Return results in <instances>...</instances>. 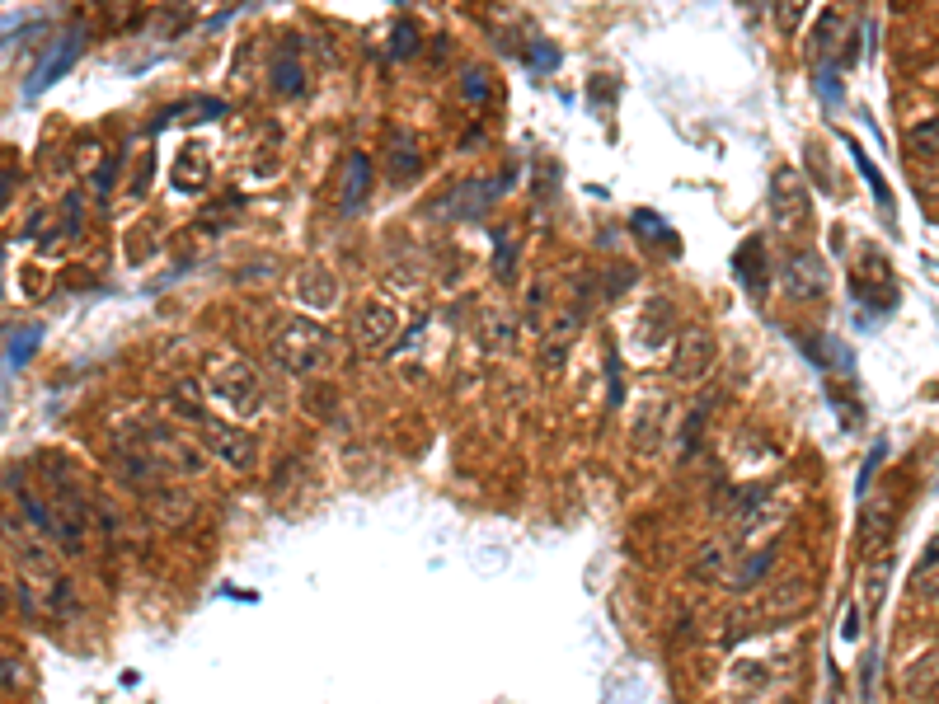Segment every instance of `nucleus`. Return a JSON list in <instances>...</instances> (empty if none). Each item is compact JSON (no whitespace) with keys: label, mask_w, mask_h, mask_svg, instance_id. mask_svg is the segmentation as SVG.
<instances>
[{"label":"nucleus","mask_w":939,"mask_h":704,"mask_svg":"<svg viewBox=\"0 0 939 704\" xmlns=\"http://www.w3.org/2000/svg\"><path fill=\"white\" fill-rule=\"evenodd\" d=\"M855 634H860V611H850L846 620H841V639L850 643V639H855Z\"/></svg>","instance_id":"nucleus-39"},{"label":"nucleus","mask_w":939,"mask_h":704,"mask_svg":"<svg viewBox=\"0 0 939 704\" xmlns=\"http://www.w3.org/2000/svg\"><path fill=\"white\" fill-rule=\"evenodd\" d=\"M15 188H19V165H15V160H0V212L10 207Z\"/></svg>","instance_id":"nucleus-30"},{"label":"nucleus","mask_w":939,"mask_h":704,"mask_svg":"<svg viewBox=\"0 0 939 704\" xmlns=\"http://www.w3.org/2000/svg\"><path fill=\"white\" fill-rule=\"evenodd\" d=\"M799 15H803L799 5H789V10H780V24H785V29H794V24H799Z\"/></svg>","instance_id":"nucleus-40"},{"label":"nucleus","mask_w":939,"mask_h":704,"mask_svg":"<svg viewBox=\"0 0 939 704\" xmlns=\"http://www.w3.org/2000/svg\"><path fill=\"white\" fill-rule=\"evenodd\" d=\"M273 90L287 94V99H296V94H306V66H301V47H296V38L287 47H282L278 66H273Z\"/></svg>","instance_id":"nucleus-16"},{"label":"nucleus","mask_w":939,"mask_h":704,"mask_svg":"<svg viewBox=\"0 0 939 704\" xmlns=\"http://www.w3.org/2000/svg\"><path fill=\"white\" fill-rule=\"evenodd\" d=\"M803 606H808V582H803V578L780 582V587H775V592H766V601L756 606L752 629H761V625H785V620H794Z\"/></svg>","instance_id":"nucleus-8"},{"label":"nucleus","mask_w":939,"mask_h":704,"mask_svg":"<svg viewBox=\"0 0 939 704\" xmlns=\"http://www.w3.org/2000/svg\"><path fill=\"white\" fill-rule=\"evenodd\" d=\"M395 329H400V310L385 306V301H367V306L357 310V324L353 334L362 348H385L390 338H395Z\"/></svg>","instance_id":"nucleus-9"},{"label":"nucleus","mask_w":939,"mask_h":704,"mask_svg":"<svg viewBox=\"0 0 939 704\" xmlns=\"http://www.w3.org/2000/svg\"><path fill=\"white\" fill-rule=\"evenodd\" d=\"M43 606H47V611H52V615H57L62 625H66V620H80V611H85V606H80V592H76V582L66 578V573H62V578H52V582H47V597H43Z\"/></svg>","instance_id":"nucleus-18"},{"label":"nucleus","mask_w":939,"mask_h":704,"mask_svg":"<svg viewBox=\"0 0 939 704\" xmlns=\"http://www.w3.org/2000/svg\"><path fill=\"white\" fill-rule=\"evenodd\" d=\"M367 188H371V160L362 151H353L348 155V174H343V198H339L343 216H353L367 202Z\"/></svg>","instance_id":"nucleus-15"},{"label":"nucleus","mask_w":939,"mask_h":704,"mask_svg":"<svg viewBox=\"0 0 939 704\" xmlns=\"http://www.w3.org/2000/svg\"><path fill=\"white\" fill-rule=\"evenodd\" d=\"M836 29H846V15H841V10H827V15L817 19V29H813V52H817V57H827V52H832V33Z\"/></svg>","instance_id":"nucleus-24"},{"label":"nucleus","mask_w":939,"mask_h":704,"mask_svg":"<svg viewBox=\"0 0 939 704\" xmlns=\"http://www.w3.org/2000/svg\"><path fill=\"white\" fill-rule=\"evenodd\" d=\"M700 432H705V414L695 409V414H686V432H681V460L695 456V446H700Z\"/></svg>","instance_id":"nucleus-29"},{"label":"nucleus","mask_w":939,"mask_h":704,"mask_svg":"<svg viewBox=\"0 0 939 704\" xmlns=\"http://www.w3.org/2000/svg\"><path fill=\"white\" fill-rule=\"evenodd\" d=\"M911 592L925 601H939V536L925 545L921 564H916V573H911Z\"/></svg>","instance_id":"nucleus-19"},{"label":"nucleus","mask_w":939,"mask_h":704,"mask_svg":"<svg viewBox=\"0 0 939 704\" xmlns=\"http://www.w3.org/2000/svg\"><path fill=\"white\" fill-rule=\"evenodd\" d=\"M489 343H493V348L512 343V320H503V315H489Z\"/></svg>","instance_id":"nucleus-34"},{"label":"nucleus","mask_w":939,"mask_h":704,"mask_svg":"<svg viewBox=\"0 0 939 704\" xmlns=\"http://www.w3.org/2000/svg\"><path fill=\"white\" fill-rule=\"evenodd\" d=\"M141 498H146V512H151V517L160 521V526H170V531H174V526H184V521L193 517V507H198V503H193V493H184V489H165V484H155V489H146Z\"/></svg>","instance_id":"nucleus-10"},{"label":"nucleus","mask_w":939,"mask_h":704,"mask_svg":"<svg viewBox=\"0 0 939 704\" xmlns=\"http://www.w3.org/2000/svg\"><path fill=\"white\" fill-rule=\"evenodd\" d=\"M808 193L799 188V174L794 169H780L775 174V188H770V221L785 230V235H799L808 226Z\"/></svg>","instance_id":"nucleus-6"},{"label":"nucleus","mask_w":939,"mask_h":704,"mask_svg":"<svg viewBox=\"0 0 939 704\" xmlns=\"http://www.w3.org/2000/svg\"><path fill=\"white\" fill-rule=\"evenodd\" d=\"M80 52H85V29H66L57 43L47 47V57L38 66H33L29 85H24V99H38V94L47 90V85H57V80L71 71V66L80 62Z\"/></svg>","instance_id":"nucleus-5"},{"label":"nucleus","mask_w":939,"mask_h":704,"mask_svg":"<svg viewBox=\"0 0 939 704\" xmlns=\"http://www.w3.org/2000/svg\"><path fill=\"white\" fill-rule=\"evenodd\" d=\"M775 559H780V545H761L756 554H747V559H742L738 573H728V587H733V592H752V587H761V582L770 578Z\"/></svg>","instance_id":"nucleus-13"},{"label":"nucleus","mask_w":939,"mask_h":704,"mask_svg":"<svg viewBox=\"0 0 939 704\" xmlns=\"http://www.w3.org/2000/svg\"><path fill=\"white\" fill-rule=\"evenodd\" d=\"M573 334H578V315H573V310H564V315L555 320V329H550V338H545V343H550V348H545V362H550V367H559V362H564V352H569Z\"/></svg>","instance_id":"nucleus-21"},{"label":"nucleus","mask_w":939,"mask_h":704,"mask_svg":"<svg viewBox=\"0 0 939 704\" xmlns=\"http://www.w3.org/2000/svg\"><path fill=\"white\" fill-rule=\"evenodd\" d=\"M296 301L310 310L339 306V277L329 273V268H301V277H296Z\"/></svg>","instance_id":"nucleus-11"},{"label":"nucleus","mask_w":939,"mask_h":704,"mask_svg":"<svg viewBox=\"0 0 939 704\" xmlns=\"http://www.w3.org/2000/svg\"><path fill=\"white\" fill-rule=\"evenodd\" d=\"M888 456V446L883 442H874V451L864 456V470H860V479H855V489H860V498H869V479H874V470H878V460Z\"/></svg>","instance_id":"nucleus-31"},{"label":"nucleus","mask_w":939,"mask_h":704,"mask_svg":"<svg viewBox=\"0 0 939 704\" xmlns=\"http://www.w3.org/2000/svg\"><path fill=\"white\" fill-rule=\"evenodd\" d=\"M207 395H212L231 418H254L263 409V399H268V381H263V371L254 367V362L226 357V362H216V367L207 371Z\"/></svg>","instance_id":"nucleus-2"},{"label":"nucleus","mask_w":939,"mask_h":704,"mask_svg":"<svg viewBox=\"0 0 939 704\" xmlns=\"http://www.w3.org/2000/svg\"><path fill=\"white\" fill-rule=\"evenodd\" d=\"M151 174H155V155H141V169H137V179H132V193H146V184H151Z\"/></svg>","instance_id":"nucleus-36"},{"label":"nucleus","mask_w":939,"mask_h":704,"mask_svg":"<svg viewBox=\"0 0 939 704\" xmlns=\"http://www.w3.org/2000/svg\"><path fill=\"white\" fill-rule=\"evenodd\" d=\"M893 512H878V507H864V550H878L883 540L893 536Z\"/></svg>","instance_id":"nucleus-23"},{"label":"nucleus","mask_w":939,"mask_h":704,"mask_svg":"<svg viewBox=\"0 0 939 704\" xmlns=\"http://www.w3.org/2000/svg\"><path fill=\"white\" fill-rule=\"evenodd\" d=\"M850 151H855V146H850ZM855 165H860V174H864V179H869V184H874L878 202H883V207H888V184H883V174H878V169L869 165V155H860V151H855Z\"/></svg>","instance_id":"nucleus-32"},{"label":"nucleus","mask_w":939,"mask_h":704,"mask_svg":"<svg viewBox=\"0 0 939 704\" xmlns=\"http://www.w3.org/2000/svg\"><path fill=\"white\" fill-rule=\"evenodd\" d=\"M714 357H719L714 334H709V329H686V334L677 338V348H672V381H681V385L705 381L709 371H714Z\"/></svg>","instance_id":"nucleus-4"},{"label":"nucleus","mask_w":939,"mask_h":704,"mask_svg":"<svg viewBox=\"0 0 939 704\" xmlns=\"http://www.w3.org/2000/svg\"><path fill=\"white\" fill-rule=\"evenodd\" d=\"M531 66H536V71H550V66H559V52L555 47H545V43H536L531 47Z\"/></svg>","instance_id":"nucleus-35"},{"label":"nucleus","mask_w":939,"mask_h":704,"mask_svg":"<svg viewBox=\"0 0 939 704\" xmlns=\"http://www.w3.org/2000/svg\"><path fill=\"white\" fill-rule=\"evenodd\" d=\"M761 254H766V240H761V235H752V240H747V245L733 254V273H738V282H742L747 291H761V287H766V273H761L766 263H761Z\"/></svg>","instance_id":"nucleus-17"},{"label":"nucleus","mask_w":939,"mask_h":704,"mask_svg":"<svg viewBox=\"0 0 939 704\" xmlns=\"http://www.w3.org/2000/svg\"><path fill=\"white\" fill-rule=\"evenodd\" d=\"M38 338H43V324H29L24 334H15V343H10V367H29V357L38 352Z\"/></svg>","instance_id":"nucleus-25"},{"label":"nucleus","mask_w":939,"mask_h":704,"mask_svg":"<svg viewBox=\"0 0 939 704\" xmlns=\"http://www.w3.org/2000/svg\"><path fill=\"white\" fill-rule=\"evenodd\" d=\"M207 179H212V165H207V155H202L198 146L179 151V160L170 165V184L179 188V193H198V188H207Z\"/></svg>","instance_id":"nucleus-14"},{"label":"nucleus","mask_w":939,"mask_h":704,"mask_svg":"<svg viewBox=\"0 0 939 704\" xmlns=\"http://www.w3.org/2000/svg\"><path fill=\"white\" fill-rule=\"evenodd\" d=\"M418 38H423V33H418L414 19H400V24L390 29V57H395V62H409L418 52Z\"/></svg>","instance_id":"nucleus-22"},{"label":"nucleus","mask_w":939,"mask_h":704,"mask_svg":"<svg viewBox=\"0 0 939 704\" xmlns=\"http://www.w3.org/2000/svg\"><path fill=\"white\" fill-rule=\"evenodd\" d=\"M728 568H733V540L709 536L705 545L695 550V559H691V578L719 582V578H728Z\"/></svg>","instance_id":"nucleus-12"},{"label":"nucleus","mask_w":939,"mask_h":704,"mask_svg":"<svg viewBox=\"0 0 939 704\" xmlns=\"http://www.w3.org/2000/svg\"><path fill=\"white\" fill-rule=\"evenodd\" d=\"M113 169H118V160H104V169H99V179H94V193H99V198H108V184H113Z\"/></svg>","instance_id":"nucleus-38"},{"label":"nucleus","mask_w":939,"mask_h":704,"mask_svg":"<svg viewBox=\"0 0 939 704\" xmlns=\"http://www.w3.org/2000/svg\"><path fill=\"white\" fill-rule=\"evenodd\" d=\"M780 282H785V291L794 301H803V296H822V291L832 287V273H827V263L817 259L813 249H794L785 259V268H780Z\"/></svg>","instance_id":"nucleus-7"},{"label":"nucleus","mask_w":939,"mask_h":704,"mask_svg":"<svg viewBox=\"0 0 939 704\" xmlns=\"http://www.w3.org/2000/svg\"><path fill=\"white\" fill-rule=\"evenodd\" d=\"M198 428H202V442H207V456H216L221 465H231L240 475L259 470V442H254L245 428H226V423L212 414L198 418Z\"/></svg>","instance_id":"nucleus-3"},{"label":"nucleus","mask_w":939,"mask_h":704,"mask_svg":"<svg viewBox=\"0 0 939 704\" xmlns=\"http://www.w3.org/2000/svg\"><path fill=\"white\" fill-rule=\"evenodd\" d=\"M268 357L278 362L282 376H292V381H306V376H320L334 357H339V343H334V334L329 329H320V324L301 320V315H292V320H282L273 334H268Z\"/></svg>","instance_id":"nucleus-1"},{"label":"nucleus","mask_w":939,"mask_h":704,"mask_svg":"<svg viewBox=\"0 0 939 704\" xmlns=\"http://www.w3.org/2000/svg\"><path fill=\"white\" fill-rule=\"evenodd\" d=\"M911 151L916 155H935L939 151V118H925L921 127H911Z\"/></svg>","instance_id":"nucleus-28"},{"label":"nucleus","mask_w":939,"mask_h":704,"mask_svg":"<svg viewBox=\"0 0 939 704\" xmlns=\"http://www.w3.org/2000/svg\"><path fill=\"white\" fill-rule=\"evenodd\" d=\"M418 169H423V160H418V146L409 132H395V141H390V179H414Z\"/></svg>","instance_id":"nucleus-20"},{"label":"nucleus","mask_w":939,"mask_h":704,"mask_svg":"<svg viewBox=\"0 0 939 704\" xmlns=\"http://www.w3.org/2000/svg\"><path fill=\"white\" fill-rule=\"evenodd\" d=\"M461 94L475 108L484 104V99H489V71H484V66H465V71H461Z\"/></svg>","instance_id":"nucleus-26"},{"label":"nucleus","mask_w":939,"mask_h":704,"mask_svg":"<svg viewBox=\"0 0 939 704\" xmlns=\"http://www.w3.org/2000/svg\"><path fill=\"white\" fill-rule=\"evenodd\" d=\"M0 686H5V690H19V686H24V667H19L15 658H0Z\"/></svg>","instance_id":"nucleus-33"},{"label":"nucleus","mask_w":939,"mask_h":704,"mask_svg":"<svg viewBox=\"0 0 939 704\" xmlns=\"http://www.w3.org/2000/svg\"><path fill=\"white\" fill-rule=\"evenodd\" d=\"M634 226H639V235H644V240H653V245L662 240L667 249H677V240L667 235V221H662V216H653V212H634Z\"/></svg>","instance_id":"nucleus-27"},{"label":"nucleus","mask_w":939,"mask_h":704,"mask_svg":"<svg viewBox=\"0 0 939 704\" xmlns=\"http://www.w3.org/2000/svg\"><path fill=\"white\" fill-rule=\"evenodd\" d=\"M606 371H611V409H616L620 395H625V385H620V371H616V352L606 357Z\"/></svg>","instance_id":"nucleus-37"}]
</instances>
